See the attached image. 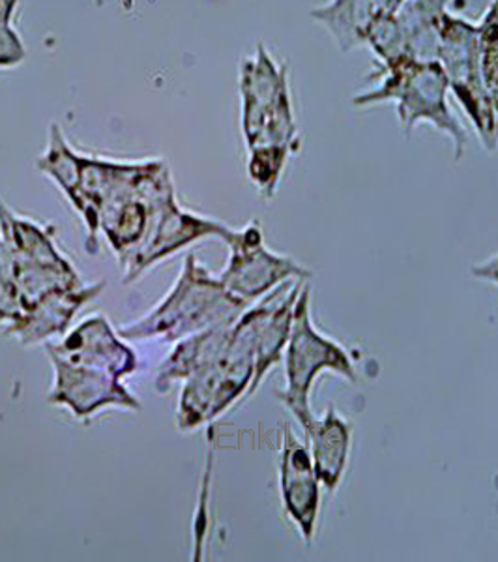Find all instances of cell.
I'll list each match as a JSON object with an SVG mask.
<instances>
[{"mask_svg": "<svg viewBox=\"0 0 498 562\" xmlns=\"http://www.w3.org/2000/svg\"><path fill=\"white\" fill-rule=\"evenodd\" d=\"M249 306L229 293L197 257L188 256L166 299L145 317L122 325L116 333L129 341L160 338L166 344H177L212 326L235 323Z\"/></svg>", "mask_w": 498, "mask_h": 562, "instance_id": "obj_1", "label": "cell"}, {"mask_svg": "<svg viewBox=\"0 0 498 562\" xmlns=\"http://www.w3.org/2000/svg\"><path fill=\"white\" fill-rule=\"evenodd\" d=\"M373 76L381 79L377 89L354 98V105H367L384 100H397V111L405 134H412L418 122H431L434 128L446 132L455 143V158L460 160L465 153V130L450 113L446 103V70L439 60H418V58H386Z\"/></svg>", "mask_w": 498, "mask_h": 562, "instance_id": "obj_2", "label": "cell"}, {"mask_svg": "<svg viewBox=\"0 0 498 562\" xmlns=\"http://www.w3.org/2000/svg\"><path fill=\"white\" fill-rule=\"evenodd\" d=\"M256 370V346L246 314L233 325L229 347L212 364L193 373L180 392L177 424L182 431H192L224 415L230 405L248 392Z\"/></svg>", "mask_w": 498, "mask_h": 562, "instance_id": "obj_3", "label": "cell"}, {"mask_svg": "<svg viewBox=\"0 0 498 562\" xmlns=\"http://www.w3.org/2000/svg\"><path fill=\"white\" fill-rule=\"evenodd\" d=\"M287 386L275 392V397L293 413L301 426L314 418L309 394L320 371H333L339 378L356 383V370L349 352L341 344L326 338L315 328L309 310V288L304 285L294 306L293 325L287 347L283 352Z\"/></svg>", "mask_w": 498, "mask_h": 562, "instance_id": "obj_4", "label": "cell"}, {"mask_svg": "<svg viewBox=\"0 0 498 562\" xmlns=\"http://www.w3.org/2000/svg\"><path fill=\"white\" fill-rule=\"evenodd\" d=\"M229 261L217 276L229 293L240 301L256 304L288 280H309L312 270L294 261L293 257L274 254L267 248L261 224L249 222L242 229H235L227 240Z\"/></svg>", "mask_w": 498, "mask_h": 562, "instance_id": "obj_5", "label": "cell"}, {"mask_svg": "<svg viewBox=\"0 0 498 562\" xmlns=\"http://www.w3.org/2000/svg\"><path fill=\"white\" fill-rule=\"evenodd\" d=\"M478 26L442 15L439 26V53L437 58L446 70L455 97L460 98L466 113L473 119L479 137L489 150L498 147L497 130L491 105L487 102L478 65Z\"/></svg>", "mask_w": 498, "mask_h": 562, "instance_id": "obj_6", "label": "cell"}, {"mask_svg": "<svg viewBox=\"0 0 498 562\" xmlns=\"http://www.w3.org/2000/svg\"><path fill=\"white\" fill-rule=\"evenodd\" d=\"M246 113L244 134L249 150L262 147H288L298 150L293 111L288 103L283 71L275 70L269 55L262 52L259 63L246 74Z\"/></svg>", "mask_w": 498, "mask_h": 562, "instance_id": "obj_7", "label": "cell"}, {"mask_svg": "<svg viewBox=\"0 0 498 562\" xmlns=\"http://www.w3.org/2000/svg\"><path fill=\"white\" fill-rule=\"evenodd\" d=\"M53 386L47 403L65 407L77 420H90L105 409L142 411V402L129 394L121 379L105 371L90 370L49 355Z\"/></svg>", "mask_w": 498, "mask_h": 562, "instance_id": "obj_8", "label": "cell"}, {"mask_svg": "<svg viewBox=\"0 0 498 562\" xmlns=\"http://www.w3.org/2000/svg\"><path fill=\"white\" fill-rule=\"evenodd\" d=\"M448 0H410L370 34L367 44L381 60L407 57L439 60V26Z\"/></svg>", "mask_w": 498, "mask_h": 562, "instance_id": "obj_9", "label": "cell"}, {"mask_svg": "<svg viewBox=\"0 0 498 562\" xmlns=\"http://www.w3.org/2000/svg\"><path fill=\"white\" fill-rule=\"evenodd\" d=\"M233 233L235 229L229 225L184 211L174 201L161 212L147 240L122 262L124 283H132L142 278L156 262L163 261L190 244L214 237L227 243Z\"/></svg>", "mask_w": 498, "mask_h": 562, "instance_id": "obj_10", "label": "cell"}, {"mask_svg": "<svg viewBox=\"0 0 498 562\" xmlns=\"http://www.w3.org/2000/svg\"><path fill=\"white\" fill-rule=\"evenodd\" d=\"M304 285L306 280L285 281L246 310L256 346V370L244 400L253 396L267 373L282 362L293 325L294 306Z\"/></svg>", "mask_w": 498, "mask_h": 562, "instance_id": "obj_11", "label": "cell"}, {"mask_svg": "<svg viewBox=\"0 0 498 562\" xmlns=\"http://www.w3.org/2000/svg\"><path fill=\"white\" fill-rule=\"evenodd\" d=\"M45 351L73 366L105 371L116 379L126 378L137 370L134 349L122 341L121 334L102 314L92 315L79 323L60 341H47Z\"/></svg>", "mask_w": 498, "mask_h": 562, "instance_id": "obj_12", "label": "cell"}, {"mask_svg": "<svg viewBox=\"0 0 498 562\" xmlns=\"http://www.w3.org/2000/svg\"><path fill=\"white\" fill-rule=\"evenodd\" d=\"M280 492L287 518L301 532L304 542L312 543L320 510V482L306 442H302L293 426H282L280 450Z\"/></svg>", "mask_w": 498, "mask_h": 562, "instance_id": "obj_13", "label": "cell"}, {"mask_svg": "<svg viewBox=\"0 0 498 562\" xmlns=\"http://www.w3.org/2000/svg\"><path fill=\"white\" fill-rule=\"evenodd\" d=\"M103 289L105 283L98 281L90 285L83 283L79 288L49 294L33 306L26 307L20 319L13 321L12 325L4 328V334L18 339L21 346H38L57 336H65L77 312L87 302L94 301Z\"/></svg>", "mask_w": 498, "mask_h": 562, "instance_id": "obj_14", "label": "cell"}, {"mask_svg": "<svg viewBox=\"0 0 498 562\" xmlns=\"http://www.w3.org/2000/svg\"><path fill=\"white\" fill-rule=\"evenodd\" d=\"M301 428L306 437L320 486H325L330 493L336 492L346 474L351 454V424L333 407H328L325 415L320 418L314 416Z\"/></svg>", "mask_w": 498, "mask_h": 562, "instance_id": "obj_15", "label": "cell"}, {"mask_svg": "<svg viewBox=\"0 0 498 562\" xmlns=\"http://www.w3.org/2000/svg\"><path fill=\"white\" fill-rule=\"evenodd\" d=\"M405 0H333L312 12L314 20L328 26L343 52L364 44L383 21L392 18Z\"/></svg>", "mask_w": 498, "mask_h": 562, "instance_id": "obj_16", "label": "cell"}, {"mask_svg": "<svg viewBox=\"0 0 498 562\" xmlns=\"http://www.w3.org/2000/svg\"><path fill=\"white\" fill-rule=\"evenodd\" d=\"M235 323L212 326L203 333L193 334L177 341L173 352L167 357L166 362L156 373V390L160 394H167L177 381L192 378L193 373H197L212 364L216 358L222 357L225 349L229 347L230 333Z\"/></svg>", "mask_w": 498, "mask_h": 562, "instance_id": "obj_17", "label": "cell"}, {"mask_svg": "<svg viewBox=\"0 0 498 562\" xmlns=\"http://www.w3.org/2000/svg\"><path fill=\"white\" fill-rule=\"evenodd\" d=\"M53 233L55 227L52 225L44 227L29 217L18 216L0 201V237L4 238L15 259L57 269L73 267L60 254V249L53 240Z\"/></svg>", "mask_w": 498, "mask_h": 562, "instance_id": "obj_18", "label": "cell"}, {"mask_svg": "<svg viewBox=\"0 0 498 562\" xmlns=\"http://www.w3.org/2000/svg\"><path fill=\"white\" fill-rule=\"evenodd\" d=\"M478 29L479 77L495 116L498 139V0H493V7Z\"/></svg>", "mask_w": 498, "mask_h": 562, "instance_id": "obj_19", "label": "cell"}, {"mask_svg": "<svg viewBox=\"0 0 498 562\" xmlns=\"http://www.w3.org/2000/svg\"><path fill=\"white\" fill-rule=\"evenodd\" d=\"M249 177L253 180V184L261 190L262 195L272 199L280 184V177L283 173V167L287 161L288 154L294 153L288 147H262L249 150Z\"/></svg>", "mask_w": 498, "mask_h": 562, "instance_id": "obj_20", "label": "cell"}, {"mask_svg": "<svg viewBox=\"0 0 498 562\" xmlns=\"http://www.w3.org/2000/svg\"><path fill=\"white\" fill-rule=\"evenodd\" d=\"M21 315L23 306L15 283V261L4 238L0 237V326L7 328Z\"/></svg>", "mask_w": 498, "mask_h": 562, "instance_id": "obj_21", "label": "cell"}, {"mask_svg": "<svg viewBox=\"0 0 498 562\" xmlns=\"http://www.w3.org/2000/svg\"><path fill=\"white\" fill-rule=\"evenodd\" d=\"M471 274L474 278H478V280L491 281V283H497L498 285V254L489 257L487 261L474 265L473 269H471Z\"/></svg>", "mask_w": 498, "mask_h": 562, "instance_id": "obj_22", "label": "cell"}]
</instances>
